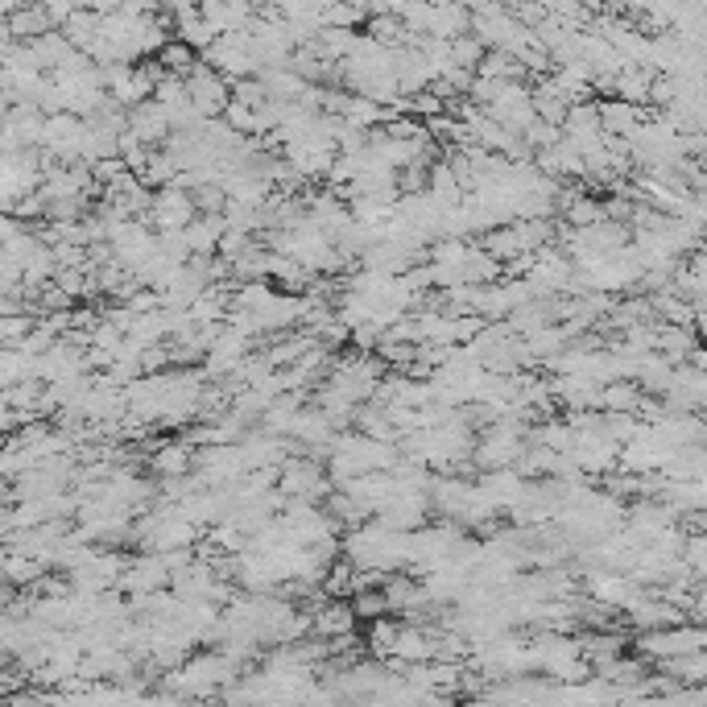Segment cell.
<instances>
[{
	"mask_svg": "<svg viewBox=\"0 0 707 707\" xmlns=\"http://www.w3.org/2000/svg\"><path fill=\"white\" fill-rule=\"evenodd\" d=\"M703 625L679 621V625H662V629H645L637 637V654H645L650 662H666V658H679V654H695L703 650Z\"/></svg>",
	"mask_w": 707,
	"mask_h": 707,
	"instance_id": "1",
	"label": "cell"
},
{
	"mask_svg": "<svg viewBox=\"0 0 707 707\" xmlns=\"http://www.w3.org/2000/svg\"><path fill=\"white\" fill-rule=\"evenodd\" d=\"M182 79H187V96H191V104H195L199 116H220L228 108L232 79H224L220 71H211L207 63H195Z\"/></svg>",
	"mask_w": 707,
	"mask_h": 707,
	"instance_id": "2",
	"label": "cell"
},
{
	"mask_svg": "<svg viewBox=\"0 0 707 707\" xmlns=\"http://www.w3.org/2000/svg\"><path fill=\"white\" fill-rule=\"evenodd\" d=\"M195 215H199V207H195L191 191L178 187V182H170V187H158V191H153V199H149V220H153V228H158V232H166V228H187Z\"/></svg>",
	"mask_w": 707,
	"mask_h": 707,
	"instance_id": "3",
	"label": "cell"
},
{
	"mask_svg": "<svg viewBox=\"0 0 707 707\" xmlns=\"http://www.w3.org/2000/svg\"><path fill=\"white\" fill-rule=\"evenodd\" d=\"M257 5L261 0H199V13L215 29V38H220V34H236V29H249Z\"/></svg>",
	"mask_w": 707,
	"mask_h": 707,
	"instance_id": "4",
	"label": "cell"
},
{
	"mask_svg": "<svg viewBox=\"0 0 707 707\" xmlns=\"http://www.w3.org/2000/svg\"><path fill=\"white\" fill-rule=\"evenodd\" d=\"M125 129H129L141 145H158V141H166V137H170V120H166V112H162V104H158V100H141V104H133V108H129Z\"/></svg>",
	"mask_w": 707,
	"mask_h": 707,
	"instance_id": "5",
	"label": "cell"
},
{
	"mask_svg": "<svg viewBox=\"0 0 707 707\" xmlns=\"http://www.w3.org/2000/svg\"><path fill=\"white\" fill-rule=\"evenodd\" d=\"M596 112H600V133H604V137H629V133L641 125V120H645L637 104L617 100V96H608L604 104H596Z\"/></svg>",
	"mask_w": 707,
	"mask_h": 707,
	"instance_id": "6",
	"label": "cell"
},
{
	"mask_svg": "<svg viewBox=\"0 0 707 707\" xmlns=\"http://www.w3.org/2000/svg\"><path fill=\"white\" fill-rule=\"evenodd\" d=\"M149 464L158 476H187L195 468V447L191 443H162L158 451H153Z\"/></svg>",
	"mask_w": 707,
	"mask_h": 707,
	"instance_id": "7",
	"label": "cell"
},
{
	"mask_svg": "<svg viewBox=\"0 0 707 707\" xmlns=\"http://www.w3.org/2000/svg\"><path fill=\"white\" fill-rule=\"evenodd\" d=\"M588 592H592V600H600L608 608H621L629 600V592H633V579H625V575H592Z\"/></svg>",
	"mask_w": 707,
	"mask_h": 707,
	"instance_id": "8",
	"label": "cell"
},
{
	"mask_svg": "<svg viewBox=\"0 0 707 707\" xmlns=\"http://www.w3.org/2000/svg\"><path fill=\"white\" fill-rule=\"evenodd\" d=\"M153 58H158V67H162V71H174V75H187V71L199 63V54H195L187 42H182V38H166L162 50L153 54Z\"/></svg>",
	"mask_w": 707,
	"mask_h": 707,
	"instance_id": "9",
	"label": "cell"
},
{
	"mask_svg": "<svg viewBox=\"0 0 707 707\" xmlns=\"http://www.w3.org/2000/svg\"><path fill=\"white\" fill-rule=\"evenodd\" d=\"M559 199H563V207H567V224H571V228H588V224L604 220V203H596V199H588V195H559Z\"/></svg>",
	"mask_w": 707,
	"mask_h": 707,
	"instance_id": "10",
	"label": "cell"
},
{
	"mask_svg": "<svg viewBox=\"0 0 707 707\" xmlns=\"http://www.w3.org/2000/svg\"><path fill=\"white\" fill-rule=\"evenodd\" d=\"M447 54H451V67L459 71H476L480 67V58H484V46L472 38V34H459L447 42Z\"/></svg>",
	"mask_w": 707,
	"mask_h": 707,
	"instance_id": "11",
	"label": "cell"
},
{
	"mask_svg": "<svg viewBox=\"0 0 707 707\" xmlns=\"http://www.w3.org/2000/svg\"><path fill=\"white\" fill-rule=\"evenodd\" d=\"M352 612H356V621H373V617H385L389 604H385V592L381 588H360L348 596Z\"/></svg>",
	"mask_w": 707,
	"mask_h": 707,
	"instance_id": "12",
	"label": "cell"
},
{
	"mask_svg": "<svg viewBox=\"0 0 707 707\" xmlns=\"http://www.w3.org/2000/svg\"><path fill=\"white\" fill-rule=\"evenodd\" d=\"M393 637H397V621H389V612H385V617H373V629H368V650L389 658Z\"/></svg>",
	"mask_w": 707,
	"mask_h": 707,
	"instance_id": "13",
	"label": "cell"
},
{
	"mask_svg": "<svg viewBox=\"0 0 707 707\" xmlns=\"http://www.w3.org/2000/svg\"><path fill=\"white\" fill-rule=\"evenodd\" d=\"M5 108H9V91H5V87H0V112H5Z\"/></svg>",
	"mask_w": 707,
	"mask_h": 707,
	"instance_id": "14",
	"label": "cell"
}]
</instances>
